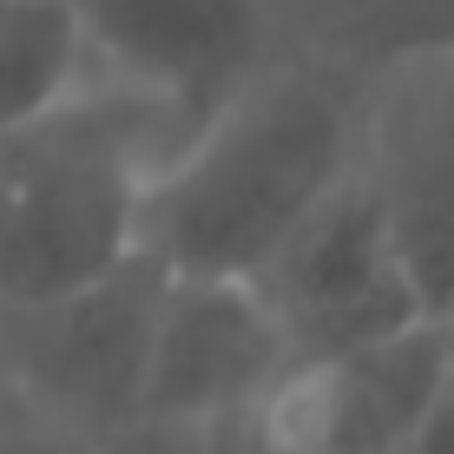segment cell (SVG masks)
I'll return each mask as SVG.
<instances>
[{
	"instance_id": "6da1fadb",
	"label": "cell",
	"mask_w": 454,
	"mask_h": 454,
	"mask_svg": "<svg viewBox=\"0 0 454 454\" xmlns=\"http://www.w3.org/2000/svg\"><path fill=\"white\" fill-rule=\"evenodd\" d=\"M363 165V73L290 53L205 119L145 198V250L171 277H257Z\"/></svg>"
},
{
	"instance_id": "7a4b0ae2",
	"label": "cell",
	"mask_w": 454,
	"mask_h": 454,
	"mask_svg": "<svg viewBox=\"0 0 454 454\" xmlns=\"http://www.w3.org/2000/svg\"><path fill=\"white\" fill-rule=\"evenodd\" d=\"M165 159V125L99 80L59 113L0 132V317L125 270L145 250V198Z\"/></svg>"
},
{
	"instance_id": "3957f363",
	"label": "cell",
	"mask_w": 454,
	"mask_h": 454,
	"mask_svg": "<svg viewBox=\"0 0 454 454\" xmlns=\"http://www.w3.org/2000/svg\"><path fill=\"white\" fill-rule=\"evenodd\" d=\"M171 270L138 250L125 270L80 296L0 317V402L27 409L46 428L119 454L138 434Z\"/></svg>"
},
{
	"instance_id": "277c9868",
	"label": "cell",
	"mask_w": 454,
	"mask_h": 454,
	"mask_svg": "<svg viewBox=\"0 0 454 454\" xmlns=\"http://www.w3.org/2000/svg\"><path fill=\"white\" fill-rule=\"evenodd\" d=\"M80 20L92 80L145 106L171 152L303 53V0H80Z\"/></svg>"
},
{
	"instance_id": "5b68a950",
	"label": "cell",
	"mask_w": 454,
	"mask_h": 454,
	"mask_svg": "<svg viewBox=\"0 0 454 454\" xmlns=\"http://www.w3.org/2000/svg\"><path fill=\"white\" fill-rule=\"evenodd\" d=\"M296 369V349L244 277H171L152 336L138 434L119 454H205L238 434Z\"/></svg>"
},
{
	"instance_id": "8992f818",
	"label": "cell",
	"mask_w": 454,
	"mask_h": 454,
	"mask_svg": "<svg viewBox=\"0 0 454 454\" xmlns=\"http://www.w3.org/2000/svg\"><path fill=\"white\" fill-rule=\"evenodd\" d=\"M250 284L277 309L296 363L356 349V342L395 336L409 323L434 317L409 270V250L388 224V205L375 198L363 165L296 224V238Z\"/></svg>"
},
{
	"instance_id": "52a82bcc",
	"label": "cell",
	"mask_w": 454,
	"mask_h": 454,
	"mask_svg": "<svg viewBox=\"0 0 454 454\" xmlns=\"http://www.w3.org/2000/svg\"><path fill=\"white\" fill-rule=\"evenodd\" d=\"M363 171L434 317H454V46L363 73Z\"/></svg>"
},
{
	"instance_id": "ba28073f",
	"label": "cell",
	"mask_w": 454,
	"mask_h": 454,
	"mask_svg": "<svg viewBox=\"0 0 454 454\" xmlns=\"http://www.w3.org/2000/svg\"><path fill=\"white\" fill-rule=\"evenodd\" d=\"M92 80L80 0H0V132H20Z\"/></svg>"
},
{
	"instance_id": "9c48e42d",
	"label": "cell",
	"mask_w": 454,
	"mask_h": 454,
	"mask_svg": "<svg viewBox=\"0 0 454 454\" xmlns=\"http://www.w3.org/2000/svg\"><path fill=\"white\" fill-rule=\"evenodd\" d=\"M303 46L369 73L409 46H454V0H303Z\"/></svg>"
},
{
	"instance_id": "30bf717a",
	"label": "cell",
	"mask_w": 454,
	"mask_h": 454,
	"mask_svg": "<svg viewBox=\"0 0 454 454\" xmlns=\"http://www.w3.org/2000/svg\"><path fill=\"white\" fill-rule=\"evenodd\" d=\"M0 454H99V448L46 428V421H34L27 409H13V402H0Z\"/></svg>"
},
{
	"instance_id": "8fae6325",
	"label": "cell",
	"mask_w": 454,
	"mask_h": 454,
	"mask_svg": "<svg viewBox=\"0 0 454 454\" xmlns=\"http://www.w3.org/2000/svg\"><path fill=\"white\" fill-rule=\"evenodd\" d=\"M395 454H454V382H448V395L434 402V415L421 421V428H415Z\"/></svg>"
}]
</instances>
